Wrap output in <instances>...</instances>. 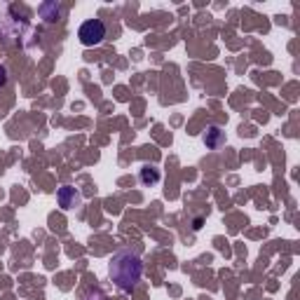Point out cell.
<instances>
[{
	"label": "cell",
	"mask_w": 300,
	"mask_h": 300,
	"mask_svg": "<svg viewBox=\"0 0 300 300\" xmlns=\"http://www.w3.org/2000/svg\"><path fill=\"white\" fill-rule=\"evenodd\" d=\"M59 202H61L63 209H71L73 204H78L80 202V195L75 192L73 188H61V192H59Z\"/></svg>",
	"instance_id": "cell-3"
},
{
	"label": "cell",
	"mask_w": 300,
	"mask_h": 300,
	"mask_svg": "<svg viewBox=\"0 0 300 300\" xmlns=\"http://www.w3.org/2000/svg\"><path fill=\"white\" fill-rule=\"evenodd\" d=\"M160 181V172L153 167H143L141 169V183L148 185V183H157Z\"/></svg>",
	"instance_id": "cell-4"
},
{
	"label": "cell",
	"mask_w": 300,
	"mask_h": 300,
	"mask_svg": "<svg viewBox=\"0 0 300 300\" xmlns=\"http://www.w3.org/2000/svg\"><path fill=\"white\" fill-rule=\"evenodd\" d=\"M141 270H143V267H141L139 256L127 253V251L117 253L111 263V277L122 291H132L134 286H136V282H139V277H141Z\"/></svg>",
	"instance_id": "cell-1"
},
{
	"label": "cell",
	"mask_w": 300,
	"mask_h": 300,
	"mask_svg": "<svg viewBox=\"0 0 300 300\" xmlns=\"http://www.w3.org/2000/svg\"><path fill=\"white\" fill-rule=\"evenodd\" d=\"M78 38L84 47H94V45H99L101 40L106 38V26H103V22H99V19H89V22H84L82 26H80Z\"/></svg>",
	"instance_id": "cell-2"
}]
</instances>
